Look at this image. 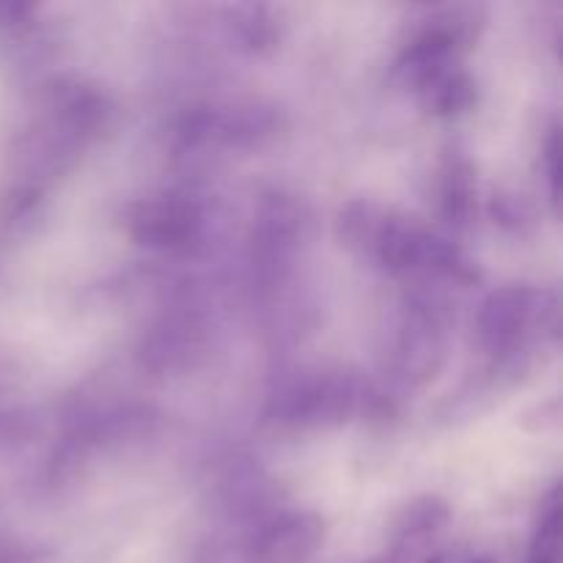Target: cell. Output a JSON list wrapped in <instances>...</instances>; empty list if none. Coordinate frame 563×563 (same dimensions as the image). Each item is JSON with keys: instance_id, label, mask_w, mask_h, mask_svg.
<instances>
[{"instance_id": "1", "label": "cell", "mask_w": 563, "mask_h": 563, "mask_svg": "<svg viewBox=\"0 0 563 563\" xmlns=\"http://www.w3.org/2000/svg\"><path fill=\"white\" fill-rule=\"evenodd\" d=\"M339 240L396 278L449 280L462 286L478 278L476 267L454 242L410 214L368 198H357L341 209Z\"/></svg>"}, {"instance_id": "2", "label": "cell", "mask_w": 563, "mask_h": 563, "mask_svg": "<svg viewBox=\"0 0 563 563\" xmlns=\"http://www.w3.org/2000/svg\"><path fill=\"white\" fill-rule=\"evenodd\" d=\"M163 427V416L148 405H119L88 412L71 423L53 449L47 462V478L53 487L77 484L97 473L99 465L141 449L154 440Z\"/></svg>"}, {"instance_id": "3", "label": "cell", "mask_w": 563, "mask_h": 563, "mask_svg": "<svg viewBox=\"0 0 563 563\" xmlns=\"http://www.w3.org/2000/svg\"><path fill=\"white\" fill-rule=\"evenodd\" d=\"M379 405V396L355 374H308L269 396L264 423L280 432H319L344 427L361 412L377 410Z\"/></svg>"}, {"instance_id": "4", "label": "cell", "mask_w": 563, "mask_h": 563, "mask_svg": "<svg viewBox=\"0 0 563 563\" xmlns=\"http://www.w3.org/2000/svg\"><path fill=\"white\" fill-rule=\"evenodd\" d=\"M476 335L495 361H517L533 341L559 339V295L531 284L500 286L478 306Z\"/></svg>"}, {"instance_id": "5", "label": "cell", "mask_w": 563, "mask_h": 563, "mask_svg": "<svg viewBox=\"0 0 563 563\" xmlns=\"http://www.w3.org/2000/svg\"><path fill=\"white\" fill-rule=\"evenodd\" d=\"M311 240V212L289 192L273 190L258 201L251 229V284L258 297H273L289 284L297 258Z\"/></svg>"}, {"instance_id": "6", "label": "cell", "mask_w": 563, "mask_h": 563, "mask_svg": "<svg viewBox=\"0 0 563 563\" xmlns=\"http://www.w3.org/2000/svg\"><path fill=\"white\" fill-rule=\"evenodd\" d=\"M286 130L284 113L273 104H201L176 124V148L185 157L218 152H258Z\"/></svg>"}, {"instance_id": "7", "label": "cell", "mask_w": 563, "mask_h": 563, "mask_svg": "<svg viewBox=\"0 0 563 563\" xmlns=\"http://www.w3.org/2000/svg\"><path fill=\"white\" fill-rule=\"evenodd\" d=\"M451 311L445 300L432 291H418L407 300L396 324L390 368L405 388H423L449 363Z\"/></svg>"}, {"instance_id": "8", "label": "cell", "mask_w": 563, "mask_h": 563, "mask_svg": "<svg viewBox=\"0 0 563 563\" xmlns=\"http://www.w3.org/2000/svg\"><path fill=\"white\" fill-rule=\"evenodd\" d=\"M482 27L476 9L434 11L421 27H416L396 58V77L412 91H421L440 75L460 66L462 53L473 44Z\"/></svg>"}, {"instance_id": "9", "label": "cell", "mask_w": 563, "mask_h": 563, "mask_svg": "<svg viewBox=\"0 0 563 563\" xmlns=\"http://www.w3.org/2000/svg\"><path fill=\"white\" fill-rule=\"evenodd\" d=\"M207 207L190 192H159L130 203L124 229L135 245L165 256H190L207 240Z\"/></svg>"}, {"instance_id": "10", "label": "cell", "mask_w": 563, "mask_h": 563, "mask_svg": "<svg viewBox=\"0 0 563 563\" xmlns=\"http://www.w3.org/2000/svg\"><path fill=\"white\" fill-rule=\"evenodd\" d=\"M209 341L212 328L203 308L192 300H179L146 330L137 346V361L154 377H174L201 363Z\"/></svg>"}, {"instance_id": "11", "label": "cell", "mask_w": 563, "mask_h": 563, "mask_svg": "<svg viewBox=\"0 0 563 563\" xmlns=\"http://www.w3.org/2000/svg\"><path fill=\"white\" fill-rule=\"evenodd\" d=\"M328 522L317 511H280L253 528L247 555L253 563H306L322 548Z\"/></svg>"}, {"instance_id": "12", "label": "cell", "mask_w": 563, "mask_h": 563, "mask_svg": "<svg viewBox=\"0 0 563 563\" xmlns=\"http://www.w3.org/2000/svg\"><path fill=\"white\" fill-rule=\"evenodd\" d=\"M451 522V506L438 495H423L410 500L394 522V561L405 563L427 553L429 544L438 542L440 533Z\"/></svg>"}, {"instance_id": "13", "label": "cell", "mask_w": 563, "mask_h": 563, "mask_svg": "<svg viewBox=\"0 0 563 563\" xmlns=\"http://www.w3.org/2000/svg\"><path fill=\"white\" fill-rule=\"evenodd\" d=\"M478 179L467 154L449 152L438 168V209L451 229H467L476 214Z\"/></svg>"}, {"instance_id": "14", "label": "cell", "mask_w": 563, "mask_h": 563, "mask_svg": "<svg viewBox=\"0 0 563 563\" xmlns=\"http://www.w3.org/2000/svg\"><path fill=\"white\" fill-rule=\"evenodd\" d=\"M225 14V31H229L231 42L245 53L264 55L269 49L278 47L280 42V16L275 9L258 3L245 5H229Z\"/></svg>"}, {"instance_id": "15", "label": "cell", "mask_w": 563, "mask_h": 563, "mask_svg": "<svg viewBox=\"0 0 563 563\" xmlns=\"http://www.w3.org/2000/svg\"><path fill=\"white\" fill-rule=\"evenodd\" d=\"M418 97H421L423 108L432 115H440V119H456V115L467 113V110L476 104L478 88L476 80H473L460 64L454 66V69L445 71V75H440L438 80L429 82V86H423L421 91H418Z\"/></svg>"}, {"instance_id": "16", "label": "cell", "mask_w": 563, "mask_h": 563, "mask_svg": "<svg viewBox=\"0 0 563 563\" xmlns=\"http://www.w3.org/2000/svg\"><path fill=\"white\" fill-rule=\"evenodd\" d=\"M526 563H561V498L559 489L550 493L544 500L542 520L533 531L531 544H528Z\"/></svg>"}, {"instance_id": "17", "label": "cell", "mask_w": 563, "mask_h": 563, "mask_svg": "<svg viewBox=\"0 0 563 563\" xmlns=\"http://www.w3.org/2000/svg\"><path fill=\"white\" fill-rule=\"evenodd\" d=\"M38 434V418L25 410L0 412V451H14Z\"/></svg>"}, {"instance_id": "18", "label": "cell", "mask_w": 563, "mask_h": 563, "mask_svg": "<svg viewBox=\"0 0 563 563\" xmlns=\"http://www.w3.org/2000/svg\"><path fill=\"white\" fill-rule=\"evenodd\" d=\"M542 174H544V179H548L550 201H553V209L559 212V203H561V132H559V126H553L548 135V141H544Z\"/></svg>"}, {"instance_id": "19", "label": "cell", "mask_w": 563, "mask_h": 563, "mask_svg": "<svg viewBox=\"0 0 563 563\" xmlns=\"http://www.w3.org/2000/svg\"><path fill=\"white\" fill-rule=\"evenodd\" d=\"M38 9L31 3H0V27L9 36H22L36 27Z\"/></svg>"}, {"instance_id": "20", "label": "cell", "mask_w": 563, "mask_h": 563, "mask_svg": "<svg viewBox=\"0 0 563 563\" xmlns=\"http://www.w3.org/2000/svg\"><path fill=\"white\" fill-rule=\"evenodd\" d=\"M49 553L31 544H0V563H47Z\"/></svg>"}, {"instance_id": "21", "label": "cell", "mask_w": 563, "mask_h": 563, "mask_svg": "<svg viewBox=\"0 0 563 563\" xmlns=\"http://www.w3.org/2000/svg\"><path fill=\"white\" fill-rule=\"evenodd\" d=\"M473 563H495V561H489V559H478V561H473Z\"/></svg>"}]
</instances>
